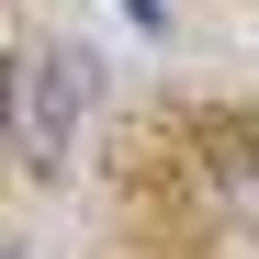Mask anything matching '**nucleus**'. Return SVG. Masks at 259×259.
<instances>
[{
  "label": "nucleus",
  "instance_id": "obj_1",
  "mask_svg": "<svg viewBox=\"0 0 259 259\" xmlns=\"http://www.w3.org/2000/svg\"><path fill=\"white\" fill-rule=\"evenodd\" d=\"M79 113H91V68H79V46H12V57H0V136H12L23 169H68Z\"/></svg>",
  "mask_w": 259,
  "mask_h": 259
},
{
  "label": "nucleus",
  "instance_id": "obj_2",
  "mask_svg": "<svg viewBox=\"0 0 259 259\" xmlns=\"http://www.w3.org/2000/svg\"><path fill=\"white\" fill-rule=\"evenodd\" d=\"M113 12L136 23V34H169V0H113Z\"/></svg>",
  "mask_w": 259,
  "mask_h": 259
},
{
  "label": "nucleus",
  "instance_id": "obj_3",
  "mask_svg": "<svg viewBox=\"0 0 259 259\" xmlns=\"http://www.w3.org/2000/svg\"><path fill=\"white\" fill-rule=\"evenodd\" d=\"M0 259H12V248H0Z\"/></svg>",
  "mask_w": 259,
  "mask_h": 259
}]
</instances>
